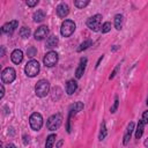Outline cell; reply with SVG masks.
I'll list each match as a JSON object with an SVG mask.
<instances>
[{
  "label": "cell",
  "mask_w": 148,
  "mask_h": 148,
  "mask_svg": "<svg viewBox=\"0 0 148 148\" xmlns=\"http://www.w3.org/2000/svg\"><path fill=\"white\" fill-rule=\"evenodd\" d=\"M61 124H62V114L56 113V114H52L46 120V128L49 131H56L61 126Z\"/></svg>",
  "instance_id": "1"
},
{
  "label": "cell",
  "mask_w": 148,
  "mask_h": 148,
  "mask_svg": "<svg viewBox=\"0 0 148 148\" xmlns=\"http://www.w3.org/2000/svg\"><path fill=\"white\" fill-rule=\"evenodd\" d=\"M39 71H40L39 62L37 60H34V59H31L30 61H28L27 65H25V67H24V72L27 74V76H29V77L36 76L39 73Z\"/></svg>",
  "instance_id": "2"
},
{
  "label": "cell",
  "mask_w": 148,
  "mask_h": 148,
  "mask_svg": "<svg viewBox=\"0 0 148 148\" xmlns=\"http://www.w3.org/2000/svg\"><path fill=\"white\" fill-rule=\"evenodd\" d=\"M50 91V83L49 81L42 79L35 86V92L38 97H45Z\"/></svg>",
  "instance_id": "3"
},
{
  "label": "cell",
  "mask_w": 148,
  "mask_h": 148,
  "mask_svg": "<svg viewBox=\"0 0 148 148\" xmlns=\"http://www.w3.org/2000/svg\"><path fill=\"white\" fill-rule=\"evenodd\" d=\"M75 22L72 20H65L61 23V28H60V34L62 37H69L74 31H75Z\"/></svg>",
  "instance_id": "4"
},
{
  "label": "cell",
  "mask_w": 148,
  "mask_h": 148,
  "mask_svg": "<svg viewBox=\"0 0 148 148\" xmlns=\"http://www.w3.org/2000/svg\"><path fill=\"white\" fill-rule=\"evenodd\" d=\"M87 27L92 31H99L102 27V15L95 14L87 20Z\"/></svg>",
  "instance_id": "5"
},
{
  "label": "cell",
  "mask_w": 148,
  "mask_h": 148,
  "mask_svg": "<svg viewBox=\"0 0 148 148\" xmlns=\"http://www.w3.org/2000/svg\"><path fill=\"white\" fill-rule=\"evenodd\" d=\"M29 124H30V127L34 130V131H39L43 126V117L40 113L38 112H34L30 118H29Z\"/></svg>",
  "instance_id": "6"
},
{
  "label": "cell",
  "mask_w": 148,
  "mask_h": 148,
  "mask_svg": "<svg viewBox=\"0 0 148 148\" xmlns=\"http://www.w3.org/2000/svg\"><path fill=\"white\" fill-rule=\"evenodd\" d=\"M16 77V72L13 67H7L1 72V81L2 83H12Z\"/></svg>",
  "instance_id": "7"
},
{
  "label": "cell",
  "mask_w": 148,
  "mask_h": 148,
  "mask_svg": "<svg viewBox=\"0 0 148 148\" xmlns=\"http://www.w3.org/2000/svg\"><path fill=\"white\" fill-rule=\"evenodd\" d=\"M83 109V103L82 102H75L71 109H69V114H68V118H67V126H66V130L68 133H71V126H69V123H71V118L73 116H75L77 112H80L81 110Z\"/></svg>",
  "instance_id": "8"
},
{
  "label": "cell",
  "mask_w": 148,
  "mask_h": 148,
  "mask_svg": "<svg viewBox=\"0 0 148 148\" xmlns=\"http://www.w3.org/2000/svg\"><path fill=\"white\" fill-rule=\"evenodd\" d=\"M43 62H44V65L47 66V67H53V66H56L57 62H58V53H57L56 51H49V52L44 56Z\"/></svg>",
  "instance_id": "9"
},
{
  "label": "cell",
  "mask_w": 148,
  "mask_h": 148,
  "mask_svg": "<svg viewBox=\"0 0 148 148\" xmlns=\"http://www.w3.org/2000/svg\"><path fill=\"white\" fill-rule=\"evenodd\" d=\"M17 27H18V21L13 20V21H10V22L5 23V24L1 27V32H2V34H8V35H10V34H13V32L15 31V29H16Z\"/></svg>",
  "instance_id": "10"
},
{
  "label": "cell",
  "mask_w": 148,
  "mask_h": 148,
  "mask_svg": "<svg viewBox=\"0 0 148 148\" xmlns=\"http://www.w3.org/2000/svg\"><path fill=\"white\" fill-rule=\"evenodd\" d=\"M49 35V28L46 25H40L36 29V31L34 32V37L36 40H43L44 38H46V36Z\"/></svg>",
  "instance_id": "11"
},
{
  "label": "cell",
  "mask_w": 148,
  "mask_h": 148,
  "mask_svg": "<svg viewBox=\"0 0 148 148\" xmlns=\"http://www.w3.org/2000/svg\"><path fill=\"white\" fill-rule=\"evenodd\" d=\"M86 66H87V58H81L80 64H79V66H77V68L75 71V77L76 79L82 77V75H83V73L86 71Z\"/></svg>",
  "instance_id": "12"
},
{
  "label": "cell",
  "mask_w": 148,
  "mask_h": 148,
  "mask_svg": "<svg viewBox=\"0 0 148 148\" xmlns=\"http://www.w3.org/2000/svg\"><path fill=\"white\" fill-rule=\"evenodd\" d=\"M68 14H69V7H68L67 3H60V5H58V7H57V15L59 17L64 18Z\"/></svg>",
  "instance_id": "13"
},
{
  "label": "cell",
  "mask_w": 148,
  "mask_h": 148,
  "mask_svg": "<svg viewBox=\"0 0 148 148\" xmlns=\"http://www.w3.org/2000/svg\"><path fill=\"white\" fill-rule=\"evenodd\" d=\"M10 59H12V61H13L14 64L18 65V64L23 60V52H22L21 50H18V49L14 50V51L12 52V54H10Z\"/></svg>",
  "instance_id": "14"
},
{
  "label": "cell",
  "mask_w": 148,
  "mask_h": 148,
  "mask_svg": "<svg viewBox=\"0 0 148 148\" xmlns=\"http://www.w3.org/2000/svg\"><path fill=\"white\" fill-rule=\"evenodd\" d=\"M76 89H77V82L74 79L69 80L66 83V92H67V95H73L76 91Z\"/></svg>",
  "instance_id": "15"
},
{
  "label": "cell",
  "mask_w": 148,
  "mask_h": 148,
  "mask_svg": "<svg viewBox=\"0 0 148 148\" xmlns=\"http://www.w3.org/2000/svg\"><path fill=\"white\" fill-rule=\"evenodd\" d=\"M133 131H134V123L131 121V123L127 125L126 132H125V134H124V140H123V143H124V145H127V143H128V141H130V139H131V135H132Z\"/></svg>",
  "instance_id": "16"
},
{
  "label": "cell",
  "mask_w": 148,
  "mask_h": 148,
  "mask_svg": "<svg viewBox=\"0 0 148 148\" xmlns=\"http://www.w3.org/2000/svg\"><path fill=\"white\" fill-rule=\"evenodd\" d=\"M58 43H59V39H58L57 36H50V37L46 39L45 46H46L47 49H52V47H56V46L58 45Z\"/></svg>",
  "instance_id": "17"
},
{
  "label": "cell",
  "mask_w": 148,
  "mask_h": 148,
  "mask_svg": "<svg viewBox=\"0 0 148 148\" xmlns=\"http://www.w3.org/2000/svg\"><path fill=\"white\" fill-rule=\"evenodd\" d=\"M32 17H34V21L35 22H42L45 18V12L43 9H38L37 12H35V14H34Z\"/></svg>",
  "instance_id": "18"
},
{
  "label": "cell",
  "mask_w": 148,
  "mask_h": 148,
  "mask_svg": "<svg viewBox=\"0 0 148 148\" xmlns=\"http://www.w3.org/2000/svg\"><path fill=\"white\" fill-rule=\"evenodd\" d=\"M143 127H145V123L142 120H139L136 130H135V139H140L143 134Z\"/></svg>",
  "instance_id": "19"
},
{
  "label": "cell",
  "mask_w": 148,
  "mask_h": 148,
  "mask_svg": "<svg viewBox=\"0 0 148 148\" xmlns=\"http://www.w3.org/2000/svg\"><path fill=\"white\" fill-rule=\"evenodd\" d=\"M123 27V15L121 14H117L114 16V28L117 30H120Z\"/></svg>",
  "instance_id": "20"
},
{
  "label": "cell",
  "mask_w": 148,
  "mask_h": 148,
  "mask_svg": "<svg viewBox=\"0 0 148 148\" xmlns=\"http://www.w3.org/2000/svg\"><path fill=\"white\" fill-rule=\"evenodd\" d=\"M92 45V40L91 39H87V40H84L83 43H81L80 44V46H79V49H77V52H82V51H84V50H87L89 46H91Z\"/></svg>",
  "instance_id": "21"
},
{
  "label": "cell",
  "mask_w": 148,
  "mask_h": 148,
  "mask_svg": "<svg viewBox=\"0 0 148 148\" xmlns=\"http://www.w3.org/2000/svg\"><path fill=\"white\" fill-rule=\"evenodd\" d=\"M56 138H57L56 134H50V135L47 136V139H46L45 147H46V148H51V147H53V143H54V141H56Z\"/></svg>",
  "instance_id": "22"
},
{
  "label": "cell",
  "mask_w": 148,
  "mask_h": 148,
  "mask_svg": "<svg viewBox=\"0 0 148 148\" xmlns=\"http://www.w3.org/2000/svg\"><path fill=\"white\" fill-rule=\"evenodd\" d=\"M89 2H90V0H74L75 7H77V8H80V9L87 7V6L89 5Z\"/></svg>",
  "instance_id": "23"
},
{
  "label": "cell",
  "mask_w": 148,
  "mask_h": 148,
  "mask_svg": "<svg viewBox=\"0 0 148 148\" xmlns=\"http://www.w3.org/2000/svg\"><path fill=\"white\" fill-rule=\"evenodd\" d=\"M20 36L22 37V38H28L29 36H30V29L29 28H27V27H22L21 29H20Z\"/></svg>",
  "instance_id": "24"
},
{
  "label": "cell",
  "mask_w": 148,
  "mask_h": 148,
  "mask_svg": "<svg viewBox=\"0 0 148 148\" xmlns=\"http://www.w3.org/2000/svg\"><path fill=\"white\" fill-rule=\"evenodd\" d=\"M106 126H105V123H102V126H101V131H99V135H98V140L102 141L104 140V138L106 136Z\"/></svg>",
  "instance_id": "25"
},
{
  "label": "cell",
  "mask_w": 148,
  "mask_h": 148,
  "mask_svg": "<svg viewBox=\"0 0 148 148\" xmlns=\"http://www.w3.org/2000/svg\"><path fill=\"white\" fill-rule=\"evenodd\" d=\"M110 30H111V23H110V22H104V23L102 24V27H101L102 34H106V32H109Z\"/></svg>",
  "instance_id": "26"
},
{
  "label": "cell",
  "mask_w": 148,
  "mask_h": 148,
  "mask_svg": "<svg viewBox=\"0 0 148 148\" xmlns=\"http://www.w3.org/2000/svg\"><path fill=\"white\" fill-rule=\"evenodd\" d=\"M36 53H37V49H36V47H34V46L28 47V50H27V54H28V57L32 58V57L36 56Z\"/></svg>",
  "instance_id": "27"
},
{
  "label": "cell",
  "mask_w": 148,
  "mask_h": 148,
  "mask_svg": "<svg viewBox=\"0 0 148 148\" xmlns=\"http://www.w3.org/2000/svg\"><path fill=\"white\" fill-rule=\"evenodd\" d=\"M118 104H119V101H118V98L116 97V99H114V102H113V105L110 108V112H111V113H114V112L117 111V109H118Z\"/></svg>",
  "instance_id": "28"
},
{
  "label": "cell",
  "mask_w": 148,
  "mask_h": 148,
  "mask_svg": "<svg viewBox=\"0 0 148 148\" xmlns=\"http://www.w3.org/2000/svg\"><path fill=\"white\" fill-rule=\"evenodd\" d=\"M119 68H120V64H119V65H117V66H116V68H114V69L112 71V73H111V75L109 76V80H112V79H113V77L116 76V74H117V72L119 71Z\"/></svg>",
  "instance_id": "29"
},
{
  "label": "cell",
  "mask_w": 148,
  "mask_h": 148,
  "mask_svg": "<svg viewBox=\"0 0 148 148\" xmlns=\"http://www.w3.org/2000/svg\"><path fill=\"white\" fill-rule=\"evenodd\" d=\"M141 120L145 123V125H146V124H148V110H147V111H145V112L142 113V118H141Z\"/></svg>",
  "instance_id": "30"
},
{
  "label": "cell",
  "mask_w": 148,
  "mask_h": 148,
  "mask_svg": "<svg viewBox=\"0 0 148 148\" xmlns=\"http://www.w3.org/2000/svg\"><path fill=\"white\" fill-rule=\"evenodd\" d=\"M38 2H39V0H27V5L29 7H35Z\"/></svg>",
  "instance_id": "31"
},
{
  "label": "cell",
  "mask_w": 148,
  "mask_h": 148,
  "mask_svg": "<svg viewBox=\"0 0 148 148\" xmlns=\"http://www.w3.org/2000/svg\"><path fill=\"white\" fill-rule=\"evenodd\" d=\"M1 94H0V99L3 97V95H5V88H3V84H1Z\"/></svg>",
  "instance_id": "32"
},
{
  "label": "cell",
  "mask_w": 148,
  "mask_h": 148,
  "mask_svg": "<svg viewBox=\"0 0 148 148\" xmlns=\"http://www.w3.org/2000/svg\"><path fill=\"white\" fill-rule=\"evenodd\" d=\"M103 57H104V56H101V57L98 58V60H97V62H96V68H97V67L99 66V64H101V61L103 60Z\"/></svg>",
  "instance_id": "33"
},
{
  "label": "cell",
  "mask_w": 148,
  "mask_h": 148,
  "mask_svg": "<svg viewBox=\"0 0 148 148\" xmlns=\"http://www.w3.org/2000/svg\"><path fill=\"white\" fill-rule=\"evenodd\" d=\"M62 143H64V141H59V142L56 145V147H60V146H62Z\"/></svg>",
  "instance_id": "34"
},
{
  "label": "cell",
  "mask_w": 148,
  "mask_h": 148,
  "mask_svg": "<svg viewBox=\"0 0 148 148\" xmlns=\"http://www.w3.org/2000/svg\"><path fill=\"white\" fill-rule=\"evenodd\" d=\"M118 49H119V46H118V45H114V46L112 47V51H117Z\"/></svg>",
  "instance_id": "35"
},
{
  "label": "cell",
  "mask_w": 148,
  "mask_h": 148,
  "mask_svg": "<svg viewBox=\"0 0 148 148\" xmlns=\"http://www.w3.org/2000/svg\"><path fill=\"white\" fill-rule=\"evenodd\" d=\"M3 54H5V47L2 46V47H1V56H3Z\"/></svg>",
  "instance_id": "36"
},
{
  "label": "cell",
  "mask_w": 148,
  "mask_h": 148,
  "mask_svg": "<svg viewBox=\"0 0 148 148\" xmlns=\"http://www.w3.org/2000/svg\"><path fill=\"white\" fill-rule=\"evenodd\" d=\"M145 146H146V147H148V138H147V140L145 141Z\"/></svg>",
  "instance_id": "37"
},
{
  "label": "cell",
  "mask_w": 148,
  "mask_h": 148,
  "mask_svg": "<svg viewBox=\"0 0 148 148\" xmlns=\"http://www.w3.org/2000/svg\"><path fill=\"white\" fill-rule=\"evenodd\" d=\"M147 105H148V97H147Z\"/></svg>",
  "instance_id": "38"
}]
</instances>
